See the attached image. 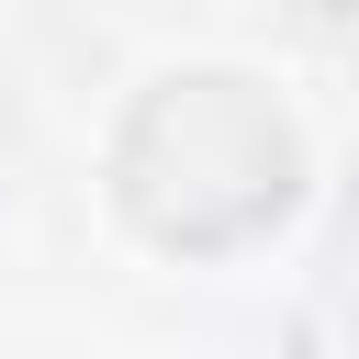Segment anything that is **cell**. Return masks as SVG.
<instances>
[{
    "label": "cell",
    "mask_w": 359,
    "mask_h": 359,
    "mask_svg": "<svg viewBox=\"0 0 359 359\" xmlns=\"http://www.w3.org/2000/svg\"><path fill=\"white\" fill-rule=\"evenodd\" d=\"M292 202V123L247 79H168L123 135V213L157 247H236Z\"/></svg>",
    "instance_id": "cell-1"
}]
</instances>
